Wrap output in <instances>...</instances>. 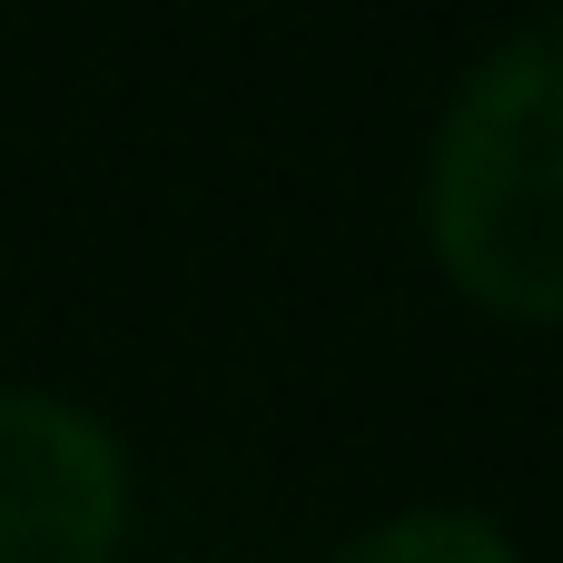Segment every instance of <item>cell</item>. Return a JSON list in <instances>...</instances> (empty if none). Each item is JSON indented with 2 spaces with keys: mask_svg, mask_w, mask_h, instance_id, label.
I'll use <instances>...</instances> for the list:
<instances>
[{
  "mask_svg": "<svg viewBox=\"0 0 563 563\" xmlns=\"http://www.w3.org/2000/svg\"><path fill=\"white\" fill-rule=\"evenodd\" d=\"M426 228L465 297L563 317V20L515 30L455 89L426 158Z\"/></svg>",
  "mask_w": 563,
  "mask_h": 563,
  "instance_id": "obj_1",
  "label": "cell"
},
{
  "mask_svg": "<svg viewBox=\"0 0 563 563\" xmlns=\"http://www.w3.org/2000/svg\"><path fill=\"white\" fill-rule=\"evenodd\" d=\"M129 525V465L99 416L40 386H0V563H109Z\"/></svg>",
  "mask_w": 563,
  "mask_h": 563,
  "instance_id": "obj_2",
  "label": "cell"
},
{
  "mask_svg": "<svg viewBox=\"0 0 563 563\" xmlns=\"http://www.w3.org/2000/svg\"><path fill=\"white\" fill-rule=\"evenodd\" d=\"M336 563H515V544H505V525H485V515L426 505V515H396V525L356 534Z\"/></svg>",
  "mask_w": 563,
  "mask_h": 563,
  "instance_id": "obj_3",
  "label": "cell"
}]
</instances>
